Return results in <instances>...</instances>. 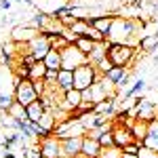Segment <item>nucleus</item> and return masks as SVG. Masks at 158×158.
Wrapping results in <instances>:
<instances>
[{
    "label": "nucleus",
    "instance_id": "2eb2a0df",
    "mask_svg": "<svg viewBox=\"0 0 158 158\" xmlns=\"http://www.w3.org/2000/svg\"><path fill=\"white\" fill-rule=\"evenodd\" d=\"M108 47H110V40H108V38H106L103 42H95L93 51H91V53L86 55V57H89V63L97 65V63L103 59V57H108Z\"/></svg>",
    "mask_w": 158,
    "mask_h": 158
},
{
    "label": "nucleus",
    "instance_id": "a211bd4d",
    "mask_svg": "<svg viewBox=\"0 0 158 158\" xmlns=\"http://www.w3.org/2000/svg\"><path fill=\"white\" fill-rule=\"evenodd\" d=\"M25 112H27V120H32V122H40L42 114H44V106H42L40 97H38L36 101H32V103H30V106L25 108Z\"/></svg>",
    "mask_w": 158,
    "mask_h": 158
},
{
    "label": "nucleus",
    "instance_id": "79ce46f5",
    "mask_svg": "<svg viewBox=\"0 0 158 158\" xmlns=\"http://www.w3.org/2000/svg\"><path fill=\"white\" fill-rule=\"evenodd\" d=\"M59 158H70V156H65V154H61V156Z\"/></svg>",
    "mask_w": 158,
    "mask_h": 158
},
{
    "label": "nucleus",
    "instance_id": "c85d7f7f",
    "mask_svg": "<svg viewBox=\"0 0 158 158\" xmlns=\"http://www.w3.org/2000/svg\"><path fill=\"white\" fill-rule=\"evenodd\" d=\"M55 114H53V110H44V114H42V118H40V127H44V129H55Z\"/></svg>",
    "mask_w": 158,
    "mask_h": 158
},
{
    "label": "nucleus",
    "instance_id": "aec40b11",
    "mask_svg": "<svg viewBox=\"0 0 158 158\" xmlns=\"http://www.w3.org/2000/svg\"><path fill=\"white\" fill-rule=\"evenodd\" d=\"M148 129H150V122H146V120H137V118H135L133 127H131V131H133L135 141H139L141 146H143V139H146V135H148Z\"/></svg>",
    "mask_w": 158,
    "mask_h": 158
},
{
    "label": "nucleus",
    "instance_id": "9b49d317",
    "mask_svg": "<svg viewBox=\"0 0 158 158\" xmlns=\"http://www.w3.org/2000/svg\"><path fill=\"white\" fill-rule=\"evenodd\" d=\"M80 103H82V91H78V89H70V91H65V93L61 95L59 108L65 110V112H72V110L80 108Z\"/></svg>",
    "mask_w": 158,
    "mask_h": 158
},
{
    "label": "nucleus",
    "instance_id": "bb28decb",
    "mask_svg": "<svg viewBox=\"0 0 158 158\" xmlns=\"http://www.w3.org/2000/svg\"><path fill=\"white\" fill-rule=\"evenodd\" d=\"M49 42H51V49H57V51H61V49H65L70 42L63 38V34H49Z\"/></svg>",
    "mask_w": 158,
    "mask_h": 158
},
{
    "label": "nucleus",
    "instance_id": "a19ab883",
    "mask_svg": "<svg viewBox=\"0 0 158 158\" xmlns=\"http://www.w3.org/2000/svg\"><path fill=\"white\" fill-rule=\"evenodd\" d=\"M154 34H158V21H156V30H154Z\"/></svg>",
    "mask_w": 158,
    "mask_h": 158
},
{
    "label": "nucleus",
    "instance_id": "393cba45",
    "mask_svg": "<svg viewBox=\"0 0 158 158\" xmlns=\"http://www.w3.org/2000/svg\"><path fill=\"white\" fill-rule=\"evenodd\" d=\"M6 116H13V118H27V112H25V106H21L19 101H13V106L9 108Z\"/></svg>",
    "mask_w": 158,
    "mask_h": 158
},
{
    "label": "nucleus",
    "instance_id": "f704fd0d",
    "mask_svg": "<svg viewBox=\"0 0 158 158\" xmlns=\"http://www.w3.org/2000/svg\"><path fill=\"white\" fill-rule=\"evenodd\" d=\"M137 156H139V158H158V152H156V150H152V148H148V146H141Z\"/></svg>",
    "mask_w": 158,
    "mask_h": 158
},
{
    "label": "nucleus",
    "instance_id": "c756f323",
    "mask_svg": "<svg viewBox=\"0 0 158 158\" xmlns=\"http://www.w3.org/2000/svg\"><path fill=\"white\" fill-rule=\"evenodd\" d=\"M74 44H76L78 49L82 51L85 55H89V53L93 51V47H95V42H93L91 38H86V36H80V38H78V40H76V42H74Z\"/></svg>",
    "mask_w": 158,
    "mask_h": 158
},
{
    "label": "nucleus",
    "instance_id": "ddd939ff",
    "mask_svg": "<svg viewBox=\"0 0 158 158\" xmlns=\"http://www.w3.org/2000/svg\"><path fill=\"white\" fill-rule=\"evenodd\" d=\"M114 17H116V15H99V17H86V21H89V25L97 27L101 34L108 36L110 27H112V23H114Z\"/></svg>",
    "mask_w": 158,
    "mask_h": 158
},
{
    "label": "nucleus",
    "instance_id": "f257e3e1",
    "mask_svg": "<svg viewBox=\"0 0 158 158\" xmlns=\"http://www.w3.org/2000/svg\"><path fill=\"white\" fill-rule=\"evenodd\" d=\"M143 27H146V21H139V19H133V17H114V23H112L106 38L110 42L137 47L139 38L143 36L141 34Z\"/></svg>",
    "mask_w": 158,
    "mask_h": 158
},
{
    "label": "nucleus",
    "instance_id": "9d476101",
    "mask_svg": "<svg viewBox=\"0 0 158 158\" xmlns=\"http://www.w3.org/2000/svg\"><path fill=\"white\" fill-rule=\"evenodd\" d=\"M137 108V120H146V122H152L158 118V108L154 101H148V99H141L139 103H135Z\"/></svg>",
    "mask_w": 158,
    "mask_h": 158
},
{
    "label": "nucleus",
    "instance_id": "7c9ffc66",
    "mask_svg": "<svg viewBox=\"0 0 158 158\" xmlns=\"http://www.w3.org/2000/svg\"><path fill=\"white\" fill-rule=\"evenodd\" d=\"M82 36L91 38L93 42H103V40H106V34H101V32H99L97 27H93V25H89V27H86V30H85V34H82Z\"/></svg>",
    "mask_w": 158,
    "mask_h": 158
},
{
    "label": "nucleus",
    "instance_id": "1a4fd4ad",
    "mask_svg": "<svg viewBox=\"0 0 158 158\" xmlns=\"http://www.w3.org/2000/svg\"><path fill=\"white\" fill-rule=\"evenodd\" d=\"M40 152H42V156L44 158H59L63 152H61V139L59 137H55V135H51L47 139H42L40 143Z\"/></svg>",
    "mask_w": 158,
    "mask_h": 158
},
{
    "label": "nucleus",
    "instance_id": "c9c22d12",
    "mask_svg": "<svg viewBox=\"0 0 158 158\" xmlns=\"http://www.w3.org/2000/svg\"><path fill=\"white\" fill-rule=\"evenodd\" d=\"M139 148H141L139 141H131V143H127V146L122 148V152H127V154H139Z\"/></svg>",
    "mask_w": 158,
    "mask_h": 158
},
{
    "label": "nucleus",
    "instance_id": "f3484780",
    "mask_svg": "<svg viewBox=\"0 0 158 158\" xmlns=\"http://www.w3.org/2000/svg\"><path fill=\"white\" fill-rule=\"evenodd\" d=\"M137 49L143 51V53H152V51L158 49V34H146V36L139 38V44Z\"/></svg>",
    "mask_w": 158,
    "mask_h": 158
},
{
    "label": "nucleus",
    "instance_id": "4468645a",
    "mask_svg": "<svg viewBox=\"0 0 158 158\" xmlns=\"http://www.w3.org/2000/svg\"><path fill=\"white\" fill-rule=\"evenodd\" d=\"M99 150H101V143H99L95 137H91V135H85L82 137V156L86 158H97L99 156Z\"/></svg>",
    "mask_w": 158,
    "mask_h": 158
},
{
    "label": "nucleus",
    "instance_id": "e433bc0d",
    "mask_svg": "<svg viewBox=\"0 0 158 158\" xmlns=\"http://www.w3.org/2000/svg\"><path fill=\"white\" fill-rule=\"evenodd\" d=\"M32 82H34V91L38 93V97L47 93V82H44V78H42V80H32Z\"/></svg>",
    "mask_w": 158,
    "mask_h": 158
},
{
    "label": "nucleus",
    "instance_id": "423d86ee",
    "mask_svg": "<svg viewBox=\"0 0 158 158\" xmlns=\"http://www.w3.org/2000/svg\"><path fill=\"white\" fill-rule=\"evenodd\" d=\"M38 34H40V30L34 27L30 21H27V23H17L11 30V40L13 42H30V40L36 38Z\"/></svg>",
    "mask_w": 158,
    "mask_h": 158
},
{
    "label": "nucleus",
    "instance_id": "39448f33",
    "mask_svg": "<svg viewBox=\"0 0 158 158\" xmlns=\"http://www.w3.org/2000/svg\"><path fill=\"white\" fill-rule=\"evenodd\" d=\"M61 59H63V68H65V70H76L78 65L86 63L89 57H86L76 44H68L65 49H61Z\"/></svg>",
    "mask_w": 158,
    "mask_h": 158
},
{
    "label": "nucleus",
    "instance_id": "473e14b6",
    "mask_svg": "<svg viewBox=\"0 0 158 158\" xmlns=\"http://www.w3.org/2000/svg\"><path fill=\"white\" fill-rule=\"evenodd\" d=\"M86 27H89V21H86V19H76V23L72 25V27H70V30H72L74 34H78V36H82V34H85V30Z\"/></svg>",
    "mask_w": 158,
    "mask_h": 158
},
{
    "label": "nucleus",
    "instance_id": "f8f14e48",
    "mask_svg": "<svg viewBox=\"0 0 158 158\" xmlns=\"http://www.w3.org/2000/svg\"><path fill=\"white\" fill-rule=\"evenodd\" d=\"M82 137L85 135H76V137H65L61 139V152L70 158H76L82 152Z\"/></svg>",
    "mask_w": 158,
    "mask_h": 158
},
{
    "label": "nucleus",
    "instance_id": "5701e85b",
    "mask_svg": "<svg viewBox=\"0 0 158 158\" xmlns=\"http://www.w3.org/2000/svg\"><path fill=\"white\" fill-rule=\"evenodd\" d=\"M146 85H148L146 78H135L133 85H131L127 91H124V93H122V97H135V95H139V93L146 89Z\"/></svg>",
    "mask_w": 158,
    "mask_h": 158
},
{
    "label": "nucleus",
    "instance_id": "6e6552de",
    "mask_svg": "<svg viewBox=\"0 0 158 158\" xmlns=\"http://www.w3.org/2000/svg\"><path fill=\"white\" fill-rule=\"evenodd\" d=\"M27 49H30V53H32L36 59H44V57H47V53L51 51L49 36H44V34H38L36 38H32V40L27 42Z\"/></svg>",
    "mask_w": 158,
    "mask_h": 158
},
{
    "label": "nucleus",
    "instance_id": "dca6fc26",
    "mask_svg": "<svg viewBox=\"0 0 158 158\" xmlns=\"http://www.w3.org/2000/svg\"><path fill=\"white\" fill-rule=\"evenodd\" d=\"M57 86H59L61 93H65V91L74 89V70H65V68H61L59 76H57Z\"/></svg>",
    "mask_w": 158,
    "mask_h": 158
},
{
    "label": "nucleus",
    "instance_id": "f03ea898",
    "mask_svg": "<svg viewBox=\"0 0 158 158\" xmlns=\"http://www.w3.org/2000/svg\"><path fill=\"white\" fill-rule=\"evenodd\" d=\"M139 49L137 47H131V44H118V42H110L108 47V59L118 65V68H131L133 65L135 57H137Z\"/></svg>",
    "mask_w": 158,
    "mask_h": 158
},
{
    "label": "nucleus",
    "instance_id": "20e7f679",
    "mask_svg": "<svg viewBox=\"0 0 158 158\" xmlns=\"http://www.w3.org/2000/svg\"><path fill=\"white\" fill-rule=\"evenodd\" d=\"M13 97H15V101H19L21 106L27 108L32 101L38 99V93L34 91V82L32 80H21L13 74Z\"/></svg>",
    "mask_w": 158,
    "mask_h": 158
},
{
    "label": "nucleus",
    "instance_id": "412c9836",
    "mask_svg": "<svg viewBox=\"0 0 158 158\" xmlns=\"http://www.w3.org/2000/svg\"><path fill=\"white\" fill-rule=\"evenodd\" d=\"M44 63H47V68H49V70H61V68H63L61 51L51 49L49 53H47V57H44Z\"/></svg>",
    "mask_w": 158,
    "mask_h": 158
},
{
    "label": "nucleus",
    "instance_id": "4be33fe9",
    "mask_svg": "<svg viewBox=\"0 0 158 158\" xmlns=\"http://www.w3.org/2000/svg\"><path fill=\"white\" fill-rule=\"evenodd\" d=\"M47 63H44V59H38L32 68H30V80H42L44 76H47Z\"/></svg>",
    "mask_w": 158,
    "mask_h": 158
},
{
    "label": "nucleus",
    "instance_id": "cd10ccee",
    "mask_svg": "<svg viewBox=\"0 0 158 158\" xmlns=\"http://www.w3.org/2000/svg\"><path fill=\"white\" fill-rule=\"evenodd\" d=\"M30 68H32V65H25L21 61H17L15 68H13V74H15L17 78H21V80H30Z\"/></svg>",
    "mask_w": 158,
    "mask_h": 158
},
{
    "label": "nucleus",
    "instance_id": "7ed1b4c3",
    "mask_svg": "<svg viewBox=\"0 0 158 158\" xmlns=\"http://www.w3.org/2000/svg\"><path fill=\"white\" fill-rule=\"evenodd\" d=\"M103 76L97 72V68L93 65V63H82V65H78L76 70H74V89H78V91H85L89 89L91 85H95L97 80H101Z\"/></svg>",
    "mask_w": 158,
    "mask_h": 158
},
{
    "label": "nucleus",
    "instance_id": "6ab92c4d",
    "mask_svg": "<svg viewBox=\"0 0 158 158\" xmlns=\"http://www.w3.org/2000/svg\"><path fill=\"white\" fill-rule=\"evenodd\" d=\"M143 146L158 152V118L150 122V129H148V135H146V139H143Z\"/></svg>",
    "mask_w": 158,
    "mask_h": 158
},
{
    "label": "nucleus",
    "instance_id": "0eeeda50",
    "mask_svg": "<svg viewBox=\"0 0 158 158\" xmlns=\"http://www.w3.org/2000/svg\"><path fill=\"white\" fill-rule=\"evenodd\" d=\"M112 133H114V143L118 148H124L127 143L135 141L133 131H131L127 124H122V122H118V120H112Z\"/></svg>",
    "mask_w": 158,
    "mask_h": 158
},
{
    "label": "nucleus",
    "instance_id": "58836bf2",
    "mask_svg": "<svg viewBox=\"0 0 158 158\" xmlns=\"http://www.w3.org/2000/svg\"><path fill=\"white\" fill-rule=\"evenodd\" d=\"M122 158H139L137 154H127V152H122Z\"/></svg>",
    "mask_w": 158,
    "mask_h": 158
},
{
    "label": "nucleus",
    "instance_id": "b1692460",
    "mask_svg": "<svg viewBox=\"0 0 158 158\" xmlns=\"http://www.w3.org/2000/svg\"><path fill=\"white\" fill-rule=\"evenodd\" d=\"M97 158H122V148L118 146H106L99 150Z\"/></svg>",
    "mask_w": 158,
    "mask_h": 158
},
{
    "label": "nucleus",
    "instance_id": "ea45409f",
    "mask_svg": "<svg viewBox=\"0 0 158 158\" xmlns=\"http://www.w3.org/2000/svg\"><path fill=\"white\" fill-rule=\"evenodd\" d=\"M4 158H15V154H13V152H9V150H6V152H4Z\"/></svg>",
    "mask_w": 158,
    "mask_h": 158
},
{
    "label": "nucleus",
    "instance_id": "a878e982",
    "mask_svg": "<svg viewBox=\"0 0 158 158\" xmlns=\"http://www.w3.org/2000/svg\"><path fill=\"white\" fill-rule=\"evenodd\" d=\"M124 74H127V68H118V65H114V68H112V70H108V74H103V76L108 78L110 82H114V86H116V82L120 80Z\"/></svg>",
    "mask_w": 158,
    "mask_h": 158
},
{
    "label": "nucleus",
    "instance_id": "72a5a7b5",
    "mask_svg": "<svg viewBox=\"0 0 158 158\" xmlns=\"http://www.w3.org/2000/svg\"><path fill=\"white\" fill-rule=\"evenodd\" d=\"M95 68H97V72L101 74V76H103V74H108V70H112V68H114V63H112V61H110L108 57H103V59L99 61Z\"/></svg>",
    "mask_w": 158,
    "mask_h": 158
},
{
    "label": "nucleus",
    "instance_id": "4c0bfd02",
    "mask_svg": "<svg viewBox=\"0 0 158 158\" xmlns=\"http://www.w3.org/2000/svg\"><path fill=\"white\" fill-rule=\"evenodd\" d=\"M11 4H13V0H0V9H2V11H9Z\"/></svg>",
    "mask_w": 158,
    "mask_h": 158
},
{
    "label": "nucleus",
    "instance_id": "2f4dec72",
    "mask_svg": "<svg viewBox=\"0 0 158 158\" xmlns=\"http://www.w3.org/2000/svg\"><path fill=\"white\" fill-rule=\"evenodd\" d=\"M13 101H15V97H13L9 91H0V110L9 112V108L13 106Z\"/></svg>",
    "mask_w": 158,
    "mask_h": 158
}]
</instances>
